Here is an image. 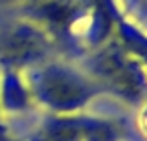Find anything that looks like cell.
I'll return each mask as SVG.
<instances>
[{
    "label": "cell",
    "mask_w": 147,
    "mask_h": 141,
    "mask_svg": "<svg viewBox=\"0 0 147 141\" xmlns=\"http://www.w3.org/2000/svg\"><path fill=\"white\" fill-rule=\"evenodd\" d=\"M36 97L57 111H73L87 103L95 93V85L63 67H47L34 77Z\"/></svg>",
    "instance_id": "obj_1"
},
{
    "label": "cell",
    "mask_w": 147,
    "mask_h": 141,
    "mask_svg": "<svg viewBox=\"0 0 147 141\" xmlns=\"http://www.w3.org/2000/svg\"><path fill=\"white\" fill-rule=\"evenodd\" d=\"M91 71L99 83L125 99H139L145 91V77L141 69L123 51H101L93 57Z\"/></svg>",
    "instance_id": "obj_2"
},
{
    "label": "cell",
    "mask_w": 147,
    "mask_h": 141,
    "mask_svg": "<svg viewBox=\"0 0 147 141\" xmlns=\"http://www.w3.org/2000/svg\"><path fill=\"white\" fill-rule=\"evenodd\" d=\"M115 135L111 123L89 117L51 119L45 127V141H113Z\"/></svg>",
    "instance_id": "obj_3"
},
{
    "label": "cell",
    "mask_w": 147,
    "mask_h": 141,
    "mask_svg": "<svg viewBox=\"0 0 147 141\" xmlns=\"http://www.w3.org/2000/svg\"><path fill=\"white\" fill-rule=\"evenodd\" d=\"M45 38L28 26H16L0 38V59L8 65H26L45 53Z\"/></svg>",
    "instance_id": "obj_4"
},
{
    "label": "cell",
    "mask_w": 147,
    "mask_h": 141,
    "mask_svg": "<svg viewBox=\"0 0 147 141\" xmlns=\"http://www.w3.org/2000/svg\"><path fill=\"white\" fill-rule=\"evenodd\" d=\"M119 28H121V36H123L127 49H129L131 53L139 55V57L147 63V36L139 34V32H137L135 28H131L127 22H121Z\"/></svg>",
    "instance_id": "obj_5"
}]
</instances>
